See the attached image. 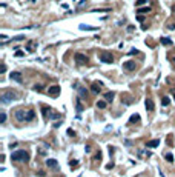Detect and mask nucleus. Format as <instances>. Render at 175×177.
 <instances>
[{"instance_id": "f257e3e1", "label": "nucleus", "mask_w": 175, "mask_h": 177, "mask_svg": "<svg viewBox=\"0 0 175 177\" xmlns=\"http://www.w3.org/2000/svg\"><path fill=\"white\" fill-rule=\"evenodd\" d=\"M11 159H12L14 162H29V154L28 151H23V150H19V151H14L11 154Z\"/></svg>"}, {"instance_id": "f03ea898", "label": "nucleus", "mask_w": 175, "mask_h": 177, "mask_svg": "<svg viewBox=\"0 0 175 177\" xmlns=\"http://www.w3.org/2000/svg\"><path fill=\"white\" fill-rule=\"evenodd\" d=\"M42 114H43V117L46 119V120H48V119H58V117H62L58 112L52 111L51 106H46V105H42Z\"/></svg>"}, {"instance_id": "7ed1b4c3", "label": "nucleus", "mask_w": 175, "mask_h": 177, "mask_svg": "<svg viewBox=\"0 0 175 177\" xmlns=\"http://www.w3.org/2000/svg\"><path fill=\"white\" fill-rule=\"evenodd\" d=\"M98 59H100L103 63H112L114 62V57L111 53H108V51H101L100 54H98Z\"/></svg>"}, {"instance_id": "20e7f679", "label": "nucleus", "mask_w": 175, "mask_h": 177, "mask_svg": "<svg viewBox=\"0 0 175 177\" xmlns=\"http://www.w3.org/2000/svg\"><path fill=\"white\" fill-rule=\"evenodd\" d=\"M17 99V94L14 91H5L2 94V102L3 103H6V102H11V100H15Z\"/></svg>"}, {"instance_id": "39448f33", "label": "nucleus", "mask_w": 175, "mask_h": 177, "mask_svg": "<svg viewBox=\"0 0 175 177\" xmlns=\"http://www.w3.org/2000/svg\"><path fill=\"white\" fill-rule=\"evenodd\" d=\"M26 117H28V111L25 109H17L15 111V119L20 122H26Z\"/></svg>"}, {"instance_id": "423d86ee", "label": "nucleus", "mask_w": 175, "mask_h": 177, "mask_svg": "<svg viewBox=\"0 0 175 177\" xmlns=\"http://www.w3.org/2000/svg\"><path fill=\"white\" fill-rule=\"evenodd\" d=\"M74 59H75V62H77L78 65H86L88 63V57L85 54H81V53H77L74 55Z\"/></svg>"}, {"instance_id": "0eeeda50", "label": "nucleus", "mask_w": 175, "mask_h": 177, "mask_svg": "<svg viewBox=\"0 0 175 177\" xmlns=\"http://www.w3.org/2000/svg\"><path fill=\"white\" fill-rule=\"evenodd\" d=\"M48 94H49L51 97H57L58 94H60V86H58V85H52V86H49Z\"/></svg>"}, {"instance_id": "6e6552de", "label": "nucleus", "mask_w": 175, "mask_h": 177, "mask_svg": "<svg viewBox=\"0 0 175 177\" xmlns=\"http://www.w3.org/2000/svg\"><path fill=\"white\" fill-rule=\"evenodd\" d=\"M123 69L125 71H134V69H135V62H134V60L125 62V63H123Z\"/></svg>"}, {"instance_id": "1a4fd4ad", "label": "nucleus", "mask_w": 175, "mask_h": 177, "mask_svg": "<svg viewBox=\"0 0 175 177\" xmlns=\"http://www.w3.org/2000/svg\"><path fill=\"white\" fill-rule=\"evenodd\" d=\"M46 165H48L51 169H54V171L58 169V162L55 160V159H46Z\"/></svg>"}, {"instance_id": "9d476101", "label": "nucleus", "mask_w": 175, "mask_h": 177, "mask_svg": "<svg viewBox=\"0 0 175 177\" xmlns=\"http://www.w3.org/2000/svg\"><path fill=\"white\" fill-rule=\"evenodd\" d=\"M101 86H103L101 82H94V83L91 85V89H92V93H94V94H98L101 91Z\"/></svg>"}, {"instance_id": "9b49d317", "label": "nucleus", "mask_w": 175, "mask_h": 177, "mask_svg": "<svg viewBox=\"0 0 175 177\" xmlns=\"http://www.w3.org/2000/svg\"><path fill=\"white\" fill-rule=\"evenodd\" d=\"M11 80H15V82H19V83H22V82H23L22 72H17V71H14V72H11Z\"/></svg>"}, {"instance_id": "f8f14e48", "label": "nucleus", "mask_w": 175, "mask_h": 177, "mask_svg": "<svg viewBox=\"0 0 175 177\" xmlns=\"http://www.w3.org/2000/svg\"><path fill=\"white\" fill-rule=\"evenodd\" d=\"M132 102H134V99L131 97V94H123L121 95V103L123 105H131Z\"/></svg>"}, {"instance_id": "ddd939ff", "label": "nucleus", "mask_w": 175, "mask_h": 177, "mask_svg": "<svg viewBox=\"0 0 175 177\" xmlns=\"http://www.w3.org/2000/svg\"><path fill=\"white\" fill-rule=\"evenodd\" d=\"M144 105H146V109H148V111H154L155 109V105H154V100L152 99H146Z\"/></svg>"}, {"instance_id": "4468645a", "label": "nucleus", "mask_w": 175, "mask_h": 177, "mask_svg": "<svg viewBox=\"0 0 175 177\" xmlns=\"http://www.w3.org/2000/svg\"><path fill=\"white\" fill-rule=\"evenodd\" d=\"M160 145V139H154V140H149L148 143H146V146L148 148H157Z\"/></svg>"}, {"instance_id": "2eb2a0df", "label": "nucleus", "mask_w": 175, "mask_h": 177, "mask_svg": "<svg viewBox=\"0 0 175 177\" xmlns=\"http://www.w3.org/2000/svg\"><path fill=\"white\" fill-rule=\"evenodd\" d=\"M75 103H77V111H78V112H81V111L85 109L83 103H81V97H77V99H75Z\"/></svg>"}, {"instance_id": "dca6fc26", "label": "nucleus", "mask_w": 175, "mask_h": 177, "mask_svg": "<svg viewBox=\"0 0 175 177\" xmlns=\"http://www.w3.org/2000/svg\"><path fill=\"white\" fill-rule=\"evenodd\" d=\"M140 119H141V117H140V114H134V116H131V119H129V123H131V125L138 123V122H140Z\"/></svg>"}, {"instance_id": "f3484780", "label": "nucleus", "mask_w": 175, "mask_h": 177, "mask_svg": "<svg viewBox=\"0 0 175 177\" xmlns=\"http://www.w3.org/2000/svg\"><path fill=\"white\" fill-rule=\"evenodd\" d=\"M78 97H81V99H85V97H88V89L86 88H78Z\"/></svg>"}, {"instance_id": "a211bd4d", "label": "nucleus", "mask_w": 175, "mask_h": 177, "mask_svg": "<svg viewBox=\"0 0 175 177\" xmlns=\"http://www.w3.org/2000/svg\"><path fill=\"white\" fill-rule=\"evenodd\" d=\"M114 95H115V93H112V91H111V93H106V94H104V100H106V102H112L114 100Z\"/></svg>"}, {"instance_id": "6ab92c4d", "label": "nucleus", "mask_w": 175, "mask_h": 177, "mask_svg": "<svg viewBox=\"0 0 175 177\" xmlns=\"http://www.w3.org/2000/svg\"><path fill=\"white\" fill-rule=\"evenodd\" d=\"M34 117H36V112H34V109H28V117H26V122H31Z\"/></svg>"}, {"instance_id": "aec40b11", "label": "nucleus", "mask_w": 175, "mask_h": 177, "mask_svg": "<svg viewBox=\"0 0 175 177\" xmlns=\"http://www.w3.org/2000/svg\"><path fill=\"white\" fill-rule=\"evenodd\" d=\"M160 42H161V45H164V46H172V40H169V39H166V37L160 39Z\"/></svg>"}, {"instance_id": "412c9836", "label": "nucleus", "mask_w": 175, "mask_h": 177, "mask_svg": "<svg viewBox=\"0 0 175 177\" xmlns=\"http://www.w3.org/2000/svg\"><path fill=\"white\" fill-rule=\"evenodd\" d=\"M106 105H108L106 100H98V102H97V108H100V109H104Z\"/></svg>"}, {"instance_id": "4be33fe9", "label": "nucleus", "mask_w": 175, "mask_h": 177, "mask_svg": "<svg viewBox=\"0 0 175 177\" xmlns=\"http://www.w3.org/2000/svg\"><path fill=\"white\" fill-rule=\"evenodd\" d=\"M169 103H171V99H169L167 95H164V97L161 99V105H163V106H167Z\"/></svg>"}, {"instance_id": "5701e85b", "label": "nucleus", "mask_w": 175, "mask_h": 177, "mask_svg": "<svg viewBox=\"0 0 175 177\" xmlns=\"http://www.w3.org/2000/svg\"><path fill=\"white\" fill-rule=\"evenodd\" d=\"M92 160H94V162H97V160L100 162V160H101V151H97V152H95V156L92 157Z\"/></svg>"}, {"instance_id": "b1692460", "label": "nucleus", "mask_w": 175, "mask_h": 177, "mask_svg": "<svg viewBox=\"0 0 175 177\" xmlns=\"http://www.w3.org/2000/svg\"><path fill=\"white\" fill-rule=\"evenodd\" d=\"M166 142H167V146H172V145H174V136H172V134H169V136H167V139H166Z\"/></svg>"}, {"instance_id": "393cba45", "label": "nucleus", "mask_w": 175, "mask_h": 177, "mask_svg": "<svg viewBox=\"0 0 175 177\" xmlns=\"http://www.w3.org/2000/svg\"><path fill=\"white\" fill-rule=\"evenodd\" d=\"M149 11H150V8L148 6V8H138L137 13H138V14H146V13H149Z\"/></svg>"}, {"instance_id": "a878e982", "label": "nucleus", "mask_w": 175, "mask_h": 177, "mask_svg": "<svg viewBox=\"0 0 175 177\" xmlns=\"http://www.w3.org/2000/svg\"><path fill=\"white\" fill-rule=\"evenodd\" d=\"M164 159H166V162H169V163H171V162H174V156H172V154H166V156H164Z\"/></svg>"}, {"instance_id": "bb28decb", "label": "nucleus", "mask_w": 175, "mask_h": 177, "mask_svg": "<svg viewBox=\"0 0 175 177\" xmlns=\"http://www.w3.org/2000/svg\"><path fill=\"white\" fill-rule=\"evenodd\" d=\"M69 166H71V168H77L78 166V160H71V162H69Z\"/></svg>"}, {"instance_id": "cd10ccee", "label": "nucleus", "mask_w": 175, "mask_h": 177, "mask_svg": "<svg viewBox=\"0 0 175 177\" xmlns=\"http://www.w3.org/2000/svg\"><path fill=\"white\" fill-rule=\"evenodd\" d=\"M32 89L34 91H43V85H34Z\"/></svg>"}, {"instance_id": "c85d7f7f", "label": "nucleus", "mask_w": 175, "mask_h": 177, "mask_svg": "<svg viewBox=\"0 0 175 177\" xmlns=\"http://www.w3.org/2000/svg\"><path fill=\"white\" fill-rule=\"evenodd\" d=\"M144 3H148V0H137V8H140V6H141V5H144Z\"/></svg>"}, {"instance_id": "c756f323", "label": "nucleus", "mask_w": 175, "mask_h": 177, "mask_svg": "<svg viewBox=\"0 0 175 177\" xmlns=\"http://www.w3.org/2000/svg\"><path fill=\"white\" fill-rule=\"evenodd\" d=\"M32 46H34V42H29V43H28V51H29V53H32V51H34Z\"/></svg>"}, {"instance_id": "7c9ffc66", "label": "nucleus", "mask_w": 175, "mask_h": 177, "mask_svg": "<svg viewBox=\"0 0 175 177\" xmlns=\"http://www.w3.org/2000/svg\"><path fill=\"white\" fill-rule=\"evenodd\" d=\"M5 120H6V114H5V112H2V114H0V122H2V123H5Z\"/></svg>"}, {"instance_id": "2f4dec72", "label": "nucleus", "mask_w": 175, "mask_h": 177, "mask_svg": "<svg viewBox=\"0 0 175 177\" xmlns=\"http://www.w3.org/2000/svg\"><path fill=\"white\" fill-rule=\"evenodd\" d=\"M114 166H115V163H114V162H109V163L106 165V169H112Z\"/></svg>"}, {"instance_id": "473e14b6", "label": "nucleus", "mask_w": 175, "mask_h": 177, "mask_svg": "<svg viewBox=\"0 0 175 177\" xmlns=\"http://www.w3.org/2000/svg\"><path fill=\"white\" fill-rule=\"evenodd\" d=\"M80 29H94V28H91V26H86V25H80Z\"/></svg>"}, {"instance_id": "72a5a7b5", "label": "nucleus", "mask_w": 175, "mask_h": 177, "mask_svg": "<svg viewBox=\"0 0 175 177\" xmlns=\"http://www.w3.org/2000/svg\"><path fill=\"white\" fill-rule=\"evenodd\" d=\"M111 9H95V13H109Z\"/></svg>"}, {"instance_id": "f704fd0d", "label": "nucleus", "mask_w": 175, "mask_h": 177, "mask_svg": "<svg viewBox=\"0 0 175 177\" xmlns=\"http://www.w3.org/2000/svg\"><path fill=\"white\" fill-rule=\"evenodd\" d=\"M23 55V51H15V57H22Z\"/></svg>"}, {"instance_id": "c9c22d12", "label": "nucleus", "mask_w": 175, "mask_h": 177, "mask_svg": "<svg viewBox=\"0 0 175 177\" xmlns=\"http://www.w3.org/2000/svg\"><path fill=\"white\" fill-rule=\"evenodd\" d=\"M68 136H71V137H74V136H75V133H74L72 129H68Z\"/></svg>"}, {"instance_id": "e433bc0d", "label": "nucleus", "mask_w": 175, "mask_h": 177, "mask_svg": "<svg viewBox=\"0 0 175 177\" xmlns=\"http://www.w3.org/2000/svg\"><path fill=\"white\" fill-rule=\"evenodd\" d=\"M37 176H40V177H43V176H46V173H45V171H38V173H36Z\"/></svg>"}, {"instance_id": "4c0bfd02", "label": "nucleus", "mask_w": 175, "mask_h": 177, "mask_svg": "<svg viewBox=\"0 0 175 177\" xmlns=\"http://www.w3.org/2000/svg\"><path fill=\"white\" fill-rule=\"evenodd\" d=\"M167 29H175V23H171V25H167Z\"/></svg>"}, {"instance_id": "58836bf2", "label": "nucleus", "mask_w": 175, "mask_h": 177, "mask_svg": "<svg viewBox=\"0 0 175 177\" xmlns=\"http://www.w3.org/2000/svg\"><path fill=\"white\" fill-rule=\"evenodd\" d=\"M5 71H6V65H5V63H2V74H3Z\"/></svg>"}, {"instance_id": "ea45409f", "label": "nucleus", "mask_w": 175, "mask_h": 177, "mask_svg": "<svg viewBox=\"0 0 175 177\" xmlns=\"http://www.w3.org/2000/svg\"><path fill=\"white\" fill-rule=\"evenodd\" d=\"M109 154H114V146H109Z\"/></svg>"}, {"instance_id": "a19ab883", "label": "nucleus", "mask_w": 175, "mask_h": 177, "mask_svg": "<svg viewBox=\"0 0 175 177\" xmlns=\"http://www.w3.org/2000/svg\"><path fill=\"white\" fill-rule=\"evenodd\" d=\"M172 60H174V63H175V57H174V59H172Z\"/></svg>"}, {"instance_id": "79ce46f5", "label": "nucleus", "mask_w": 175, "mask_h": 177, "mask_svg": "<svg viewBox=\"0 0 175 177\" xmlns=\"http://www.w3.org/2000/svg\"><path fill=\"white\" fill-rule=\"evenodd\" d=\"M174 99H175V93H174Z\"/></svg>"}]
</instances>
